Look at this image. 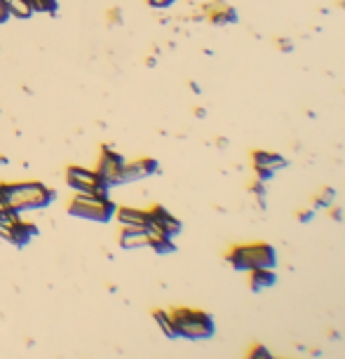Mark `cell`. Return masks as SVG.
I'll list each match as a JSON object with an SVG mask.
<instances>
[{
    "label": "cell",
    "mask_w": 345,
    "mask_h": 359,
    "mask_svg": "<svg viewBox=\"0 0 345 359\" xmlns=\"http://www.w3.org/2000/svg\"><path fill=\"white\" fill-rule=\"evenodd\" d=\"M251 164L254 167H266L272 172H282L289 167V160L282 153H272V151H251Z\"/></svg>",
    "instance_id": "obj_12"
},
{
    "label": "cell",
    "mask_w": 345,
    "mask_h": 359,
    "mask_svg": "<svg viewBox=\"0 0 345 359\" xmlns=\"http://www.w3.org/2000/svg\"><path fill=\"white\" fill-rule=\"evenodd\" d=\"M115 219L120 221V225H131V228H148V223H151L148 212L134 207H118L115 209Z\"/></svg>",
    "instance_id": "obj_13"
},
{
    "label": "cell",
    "mask_w": 345,
    "mask_h": 359,
    "mask_svg": "<svg viewBox=\"0 0 345 359\" xmlns=\"http://www.w3.org/2000/svg\"><path fill=\"white\" fill-rule=\"evenodd\" d=\"M275 45H277L279 52H284V54H292L294 49H296L294 38H277V40H275Z\"/></svg>",
    "instance_id": "obj_22"
},
{
    "label": "cell",
    "mask_w": 345,
    "mask_h": 359,
    "mask_svg": "<svg viewBox=\"0 0 345 359\" xmlns=\"http://www.w3.org/2000/svg\"><path fill=\"white\" fill-rule=\"evenodd\" d=\"M38 233H40L38 225L29 223V221H21V216L12 221V223H0V237L14 247H26Z\"/></svg>",
    "instance_id": "obj_7"
},
{
    "label": "cell",
    "mask_w": 345,
    "mask_h": 359,
    "mask_svg": "<svg viewBox=\"0 0 345 359\" xmlns=\"http://www.w3.org/2000/svg\"><path fill=\"white\" fill-rule=\"evenodd\" d=\"M66 184L73 193H82V195H108V184L97 174V169L78 167V164H71L66 169Z\"/></svg>",
    "instance_id": "obj_4"
},
{
    "label": "cell",
    "mask_w": 345,
    "mask_h": 359,
    "mask_svg": "<svg viewBox=\"0 0 345 359\" xmlns=\"http://www.w3.org/2000/svg\"><path fill=\"white\" fill-rule=\"evenodd\" d=\"M172 324L177 331V338L186 341H209L216 334V322L209 312L197 310V308H174Z\"/></svg>",
    "instance_id": "obj_2"
},
{
    "label": "cell",
    "mask_w": 345,
    "mask_h": 359,
    "mask_svg": "<svg viewBox=\"0 0 345 359\" xmlns=\"http://www.w3.org/2000/svg\"><path fill=\"white\" fill-rule=\"evenodd\" d=\"M249 357H251V359H272V352L268 350L266 345L256 343V345H251V350H249Z\"/></svg>",
    "instance_id": "obj_20"
},
{
    "label": "cell",
    "mask_w": 345,
    "mask_h": 359,
    "mask_svg": "<svg viewBox=\"0 0 345 359\" xmlns=\"http://www.w3.org/2000/svg\"><path fill=\"white\" fill-rule=\"evenodd\" d=\"M125 160L118 151H113L111 146H103L101 148V156L97 160V174L101 176L103 181L108 184V188L120 186V174L125 169Z\"/></svg>",
    "instance_id": "obj_6"
},
{
    "label": "cell",
    "mask_w": 345,
    "mask_h": 359,
    "mask_svg": "<svg viewBox=\"0 0 345 359\" xmlns=\"http://www.w3.org/2000/svg\"><path fill=\"white\" fill-rule=\"evenodd\" d=\"M246 258H249V270L251 268H277V249L270 242H246Z\"/></svg>",
    "instance_id": "obj_8"
},
{
    "label": "cell",
    "mask_w": 345,
    "mask_h": 359,
    "mask_svg": "<svg viewBox=\"0 0 345 359\" xmlns=\"http://www.w3.org/2000/svg\"><path fill=\"white\" fill-rule=\"evenodd\" d=\"M153 319L157 322V327H160V331L167 338H177V331H174V324H172V314H169L167 310H162V308H157V310H153Z\"/></svg>",
    "instance_id": "obj_16"
},
{
    "label": "cell",
    "mask_w": 345,
    "mask_h": 359,
    "mask_svg": "<svg viewBox=\"0 0 345 359\" xmlns=\"http://www.w3.org/2000/svg\"><path fill=\"white\" fill-rule=\"evenodd\" d=\"M148 219H151V223H148L151 233L172 237L174 240V237H179L181 230H183V223H181L167 207H162V204H153V207L148 209Z\"/></svg>",
    "instance_id": "obj_5"
},
{
    "label": "cell",
    "mask_w": 345,
    "mask_h": 359,
    "mask_svg": "<svg viewBox=\"0 0 345 359\" xmlns=\"http://www.w3.org/2000/svg\"><path fill=\"white\" fill-rule=\"evenodd\" d=\"M272 359H277V357H272Z\"/></svg>",
    "instance_id": "obj_29"
},
{
    "label": "cell",
    "mask_w": 345,
    "mask_h": 359,
    "mask_svg": "<svg viewBox=\"0 0 345 359\" xmlns=\"http://www.w3.org/2000/svg\"><path fill=\"white\" fill-rule=\"evenodd\" d=\"M315 212L317 209H301L298 214H296V219H298V223H303V225H308V223H312L315 221Z\"/></svg>",
    "instance_id": "obj_23"
},
{
    "label": "cell",
    "mask_w": 345,
    "mask_h": 359,
    "mask_svg": "<svg viewBox=\"0 0 345 359\" xmlns=\"http://www.w3.org/2000/svg\"><path fill=\"white\" fill-rule=\"evenodd\" d=\"M249 190H251V195L259 200L261 207H266V184H261V181L254 179V184L249 186Z\"/></svg>",
    "instance_id": "obj_19"
},
{
    "label": "cell",
    "mask_w": 345,
    "mask_h": 359,
    "mask_svg": "<svg viewBox=\"0 0 345 359\" xmlns=\"http://www.w3.org/2000/svg\"><path fill=\"white\" fill-rule=\"evenodd\" d=\"M174 3H177V0H148V5L155 10H167L169 5H174Z\"/></svg>",
    "instance_id": "obj_24"
},
{
    "label": "cell",
    "mask_w": 345,
    "mask_h": 359,
    "mask_svg": "<svg viewBox=\"0 0 345 359\" xmlns=\"http://www.w3.org/2000/svg\"><path fill=\"white\" fill-rule=\"evenodd\" d=\"M10 19V12H8V5H5V0H0V24H5V21Z\"/></svg>",
    "instance_id": "obj_26"
},
{
    "label": "cell",
    "mask_w": 345,
    "mask_h": 359,
    "mask_svg": "<svg viewBox=\"0 0 345 359\" xmlns=\"http://www.w3.org/2000/svg\"><path fill=\"white\" fill-rule=\"evenodd\" d=\"M333 202H336V190L327 186L312 197V209H329V207H333Z\"/></svg>",
    "instance_id": "obj_17"
},
{
    "label": "cell",
    "mask_w": 345,
    "mask_h": 359,
    "mask_svg": "<svg viewBox=\"0 0 345 359\" xmlns=\"http://www.w3.org/2000/svg\"><path fill=\"white\" fill-rule=\"evenodd\" d=\"M207 19H209L214 26H233L240 21V14L233 5L214 3V5H207Z\"/></svg>",
    "instance_id": "obj_11"
},
{
    "label": "cell",
    "mask_w": 345,
    "mask_h": 359,
    "mask_svg": "<svg viewBox=\"0 0 345 359\" xmlns=\"http://www.w3.org/2000/svg\"><path fill=\"white\" fill-rule=\"evenodd\" d=\"M246 359H251V357H249V355H246Z\"/></svg>",
    "instance_id": "obj_28"
},
{
    "label": "cell",
    "mask_w": 345,
    "mask_h": 359,
    "mask_svg": "<svg viewBox=\"0 0 345 359\" xmlns=\"http://www.w3.org/2000/svg\"><path fill=\"white\" fill-rule=\"evenodd\" d=\"M29 5L33 8V12H45V14L57 12V0H29Z\"/></svg>",
    "instance_id": "obj_18"
},
{
    "label": "cell",
    "mask_w": 345,
    "mask_h": 359,
    "mask_svg": "<svg viewBox=\"0 0 345 359\" xmlns=\"http://www.w3.org/2000/svg\"><path fill=\"white\" fill-rule=\"evenodd\" d=\"M327 212H329V216H331L333 221H343V209L341 207H329Z\"/></svg>",
    "instance_id": "obj_25"
},
{
    "label": "cell",
    "mask_w": 345,
    "mask_h": 359,
    "mask_svg": "<svg viewBox=\"0 0 345 359\" xmlns=\"http://www.w3.org/2000/svg\"><path fill=\"white\" fill-rule=\"evenodd\" d=\"M148 247H151L155 253H174L177 251V245H174L172 237H164V235H157V233H151V237H148Z\"/></svg>",
    "instance_id": "obj_15"
},
{
    "label": "cell",
    "mask_w": 345,
    "mask_h": 359,
    "mask_svg": "<svg viewBox=\"0 0 345 359\" xmlns=\"http://www.w3.org/2000/svg\"><path fill=\"white\" fill-rule=\"evenodd\" d=\"M115 204L108 195H82L75 193V197L68 202V214L75 219L97 221V223H108L115 219Z\"/></svg>",
    "instance_id": "obj_3"
},
{
    "label": "cell",
    "mask_w": 345,
    "mask_h": 359,
    "mask_svg": "<svg viewBox=\"0 0 345 359\" xmlns=\"http://www.w3.org/2000/svg\"><path fill=\"white\" fill-rule=\"evenodd\" d=\"M254 174H256V181H261V184H270V181L275 179L277 172H272V169H266V167H254Z\"/></svg>",
    "instance_id": "obj_21"
},
{
    "label": "cell",
    "mask_w": 345,
    "mask_h": 359,
    "mask_svg": "<svg viewBox=\"0 0 345 359\" xmlns=\"http://www.w3.org/2000/svg\"><path fill=\"white\" fill-rule=\"evenodd\" d=\"M157 172H160V164H157L155 158H139L134 162H125V169L120 174V186L148 179V176H155Z\"/></svg>",
    "instance_id": "obj_9"
},
{
    "label": "cell",
    "mask_w": 345,
    "mask_h": 359,
    "mask_svg": "<svg viewBox=\"0 0 345 359\" xmlns=\"http://www.w3.org/2000/svg\"><path fill=\"white\" fill-rule=\"evenodd\" d=\"M148 237L151 230L148 228H131V225H123V233L118 235V245L125 251H134V249H144L148 247Z\"/></svg>",
    "instance_id": "obj_10"
},
{
    "label": "cell",
    "mask_w": 345,
    "mask_h": 359,
    "mask_svg": "<svg viewBox=\"0 0 345 359\" xmlns=\"http://www.w3.org/2000/svg\"><path fill=\"white\" fill-rule=\"evenodd\" d=\"M338 8H341L343 12H345V0H338Z\"/></svg>",
    "instance_id": "obj_27"
},
{
    "label": "cell",
    "mask_w": 345,
    "mask_h": 359,
    "mask_svg": "<svg viewBox=\"0 0 345 359\" xmlns=\"http://www.w3.org/2000/svg\"><path fill=\"white\" fill-rule=\"evenodd\" d=\"M275 284H277L275 270H270V268H251L249 270V289L254 291V294L270 289V286H275Z\"/></svg>",
    "instance_id": "obj_14"
},
{
    "label": "cell",
    "mask_w": 345,
    "mask_h": 359,
    "mask_svg": "<svg viewBox=\"0 0 345 359\" xmlns=\"http://www.w3.org/2000/svg\"><path fill=\"white\" fill-rule=\"evenodd\" d=\"M5 202L16 214L31 212V209H45L54 202V190L40 181H21V184H0Z\"/></svg>",
    "instance_id": "obj_1"
}]
</instances>
